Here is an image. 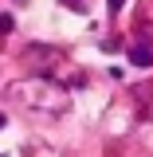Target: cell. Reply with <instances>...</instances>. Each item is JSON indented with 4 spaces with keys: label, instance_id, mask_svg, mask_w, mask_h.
<instances>
[{
    "label": "cell",
    "instance_id": "6da1fadb",
    "mask_svg": "<svg viewBox=\"0 0 153 157\" xmlns=\"http://www.w3.org/2000/svg\"><path fill=\"white\" fill-rule=\"evenodd\" d=\"M130 63L134 67H153V47L149 43H134L130 47Z\"/></svg>",
    "mask_w": 153,
    "mask_h": 157
},
{
    "label": "cell",
    "instance_id": "7a4b0ae2",
    "mask_svg": "<svg viewBox=\"0 0 153 157\" xmlns=\"http://www.w3.org/2000/svg\"><path fill=\"white\" fill-rule=\"evenodd\" d=\"M12 28H16V20H12V16H0V32H4V36H8Z\"/></svg>",
    "mask_w": 153,
    "mask_h": 157
},
{
    "label": "cell",
    "instance_id": "3957f363",
    "mask_svg": "<svg viewBox=\"0 0 153 157\" xmlns=\"http://www.w3.org/2000/svg\"><path fill=\"white\" fill-rule=\"evenodd\" d=\"M106 4H110V12H118V8H122L126 0H106Z\"/></svg>",
    "mask_w": 153,
    "mask_h": 157
},
{
    "label": "cell",
    "instance_id": "277c9868",
    "mask_svg": "<svg viewBox=\"0 0 153 157\" xmlns=\"http://www.w3.org/2000/svg\"><path fill=\"white\" fill-rule=\"evenodd\" d=\"M0 126H4V114H0Z\"/></svg>",
    "mask_w": 153,
    "mask_h": 157
}]
</instances>
